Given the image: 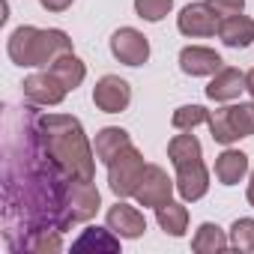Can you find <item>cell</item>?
Listing matches in <instances>:
<instances>
[{
  "label": "cell",
  "instance_id": "obj_29",
  "mask_svg": "<svg viewBox=\"0 0 254 254\" xmlns=\"http://www.w3.org/2000/svg\"><path fill=\"white\" fill-rule=\"evenodd\" d=\"M245 93L254 99V69H248V72H245Z\"/></svg>",
  "mask_w": 254,
  "mask_h": 254
},
{
  "label": "cell",
  "instance_id": "obj_3",
  "mask_svg": "<svg viewBox=\"0 0 254 254\" xmlns=\"http://www.w3.org/2000/svg\"><path fill=\"white\" fill-rule=\"evenodd\" d=\"M144 171H147V165H144L141 150L135 144H129L123 153H117L108 162V186H111V191L117 197H135Z\"/></svg>",
  "mask_w": 254,
  "mask_h": 254
},
{
  "label": "cell",
  "instance_id": "obj_10",
  "mask_svg": "<svg viewBox=\"0 0 254 254\" xmlns=\"http://www.w3.org/2000/svg\"><path fill=\"white\" fill-rule=\"evenodd\" d=\"M108 227H111L120 239H138V236H144V230H147V218H144L141 209H135V206H129V203L117 200V203L108 209Z\"/></svg>",
  "mask_w": 254,
  "mask_h": 254
},
{
  "label": "cell",
  "instance_id": "obj_26",
  "mask_svg": "<svg viewBox=\"0 0 254 254\" xmlns=\"http://www.w3.org/2000/svg\"><path fill=\"white\" fill-rule=\"evenodd\" d=\"M174 9V0H135V12H138V18H144V21H162L168 12Z\"/></svg>",
  "mask_w": 254,
  "mask_h": 254
},
{
  "label": "cell",
  "instance_id": "obj_13",
  "mask_svg": "<svg viewBox=\"0 0 254 254\" xmlns=\"http://www.w3.org/2000/svg\"><path fill=\"white\" fill-rule=\"evenodd\" d=\"M245 90V72L233 69V66H221L212 81L206 84V99L212 102H233L239 99V93Z\"/></svg>",
  "mask_w": 254,
  "mask_h": 254
},
{
  "label": "cell",
  "instance_id": "obj_14",
  "mask_svg": "<svg viewBox=\"0 0 254 254\" xmlns=\"http://www.w3.org/2000/svg\"><path fill=\"white\" fill-rule=\"evenodd\" d=\"M218 39L227 48H248L254 42V18L248 15H227L218 21Z\"/></svg>",
  "mask_w": 254,
  "mask_h": 254
},
{
  "label": "cell",
  "instance_id": "obj_18",
  "mask_svg": "<svg viewBox=\"0 0 254 254\" xmlns=\"http://www.w3.org/2000/svg\"><path fill=\"white\" fill-rule=\"evenodd\" d=\"M224 248H230V236L212 221H203L191 236V251H197V254H218Z\"/></svg>",
  "mask_w": 254,
  "mask_h": 254
},
{
  "label": "cell",
  "instance_id": "obj_25",
  "mask_svg": "<svg viewBox=\"0 0 254 254\" xmlns=\"http://www.w3.org/2000/svg\"><path fill=\"white\" fill-rule=\"evenodd\" d=\"M230 248L254 251V218H236L230 224Z\"/></svg>",
  "mask_w": 254,
  "mask_h": 254
},
{
  "label": "cell",
  "instance_id": "obj_16",
  "mask_svg": "<svg viewBox=\"0 0 254 254\" xmlns=\"http://www.w3.org/2000/svg\"><path fill=\"white\" fill-rule=\"evenodd\" d=\"M248 174V156L242 150H224L215 159V180L221 186H236Z\"/></svg>",
  "mask_w": 254,
  "mask_h": 254
},
{
  "label": "cell",
  "instance_id": "obj_1",
  "mask_svg": "<svg viewBox=\"0 0 254 254\" xmlns=\"http://www.w3.org/2000/svg\"><path fill=\"white\" fill-rule=\"evenodd\" d=\"M36 135L45 153L69 180H93L96 171V150L90 147L81 120L69 114H42L33 120Z\"/></svg>",
  "mask_w": 254,
  "mask_h": 254
},
{
  "label": "cell",
  "instance_id": "obj_5",
  "mask_svg": "<svg viewBox=\"0 0 254 254\" xmlns=\"http://www.w3.org/2000/svg\"><path fill=\"white\" fill-rule=\"evenodd\" d=\"M111 54L126 66H144L150 60V39L135 27H120L111 36Z\"/></svg>",
  "mask_w": 254,
  "mask_h": 254
},
{
  "label": "cell",
  "instance_id": "obj_24",
  "mask_svg": "<svg viewBox=\"0 0 254 254\" xmlns=\"http://www.w3.org/2000/svg\"><path fill=\"white\" fill-rule=\"evenodd\" d=\"M230 123L239 138H251L254 135V102H239V105H227Z\"/></svg>",
  "mask_w": 254,
  "mask_h": 254
},
{
  "label": "cell",
  "instance_id": "obj_30",
  "mask_svg": "<svg viewBox=\"0 0 254 254\" xmlns=\"http://www.w3.org/2000/svg\"><path fill=\"white\" fill-rule=\"evenodd\" d=\"M245 197H248V203L254 206V174L248 177V191H245Z\"/></svg>",
  "mask_w": 254,
  "mask_h": 254
},
{
  "label": "cell",
  "instance_id": "obj_22",
  "mask_svg": "<svg viewBox=\"0 0 254 254\" xmlns=\"http://www.w3.org/2000/svg\"><path fill=\"white\" fill-rule=\"evenodd\" d=\"M206 120H209V111H206L203 105H183V108H177L174 117H171V123H174L177 132H194L197 126L206 123Z\"/></svg>",
  "mask_w": 254,
  "mask_h": 254
},
{
  "label": "cell",
  "instance_id": "obj_21",
  "mask_svg": "<svg viewBox=\"0 0 254 254\" xmlns=\"http://www.w3.org/2000/svg\"><path fill=\"white\" fill-rule=\"evenodd\" d=\"M72 248L75 251H87V248H102V251H120V236L108 227V230H102V227H87L75 242H72Z\"/></svg>",
  "mask_w": 254,
  "mask_h": 254
},
{
  "label": "cell",
  "instance_id": "obj_12",
  "mask_svg": "<svg viewBox=\"0 0 254 254\" xmlns=\"http://www.w3.org/2000/svg\"><path fill=\"white\" fill-rule=\"evenodd\" d=\"M66 87L51 75V72H36L30 78H24V96L33 102V105H45V108H54L66 99Z\"/></svg>",
  "mask_w": 254,
  "mask_h": 254
},
{
  "label": "cell",
  "instance_id": "obj_15",
  "mask_svg": "<svg viewBox=\"0 0 254 254\" xmlns=\"http://www.w3.org/2000/svg\"><path fill=\"white\" fill-rule=\"evenodd\" d=\"M48 72H51V75L66 87V90L81 87V84H84V78H87V66H84V60H81V57H75V51L60 54V57L48 66Z\"/></svg>",
  "mask_w": 254,
  "mask_h": 254
},
{
  "label": "cell",
  "instance_id": "obj_20",
  "mask_svg": "<svg viewBox=\"0 0 254 254\" xmlns=\"http://www.w3.org/2000/svg\"><path fill=\"white\" fill-rule=\"evenodd\" d=\"M168 159L171 165H186V162H194V159H203V150H200V141L191 135V132H183V135H174L171 144H168Z\"/></svg>",
  "mask_w": 254,
  "mask_h": 254
},
{
  "label": "cell",
  "instance_id": "obj_6",
  "mask_svg": "<svg viewBox=\"0 0 254 254\" xmlns=\"http://www.w3.org/2000/svg\"><path fill=\"white\" fill-rule=\"evenodd\" d=\"M174 189H177V180H171L165 168L147 165V171H144V177H141V186H138V191H135V200H138L141 206H153V209H156V206H162V203L171 200Z\"/></svg>",
  "mask_w": 254,
  "mask_h": 254
},
{
  "label": "cell",
  "instance_id": "obj_23",
  "mask_svg": "<svg viewBox=\"0 0 254 254\" xmlns=\"http://www.w3.org/2000/svg\"><path fill=\"white\" fill-rule=\"evenodd\" d=\"M209 132H212V141H218V144H224V147H230L233 141H239V135H236V129H233V123H230V114H227V108H215L212 114H209Z\"/></svg>",
  "mask_w": 254,
  "mask_h": 254
},
{
  "label": "cell",
  "instance_id": "obj_11",
  "mask_svg": "<svg viewBox=\"0 0 254 254\" xmlns=\"http://www.w3.org/2000/svg\"><path fill=\"white\" fill-rule=\"evenodd\" d=\"M224 66L221 54L206 48V45H189L180 51V69L191 78H206V75H215L218 69Z\"/></svg>",
  "mask_w": 254,
  "mask_h": 254
},
{
  "label": "cell",
  "instance_id": "obj_9",
  "mask_svg": "<svg viewBox=\"0 0 254 254\" xmlns=\"http://www.w3.org/2000/svg\"><path fill=\"white\" fill-rule=\"evenodd\" d=\"M177 191L183 200H191V203L209 191V171H206L203 159L177 165Z\"/></svg>",
  "mask_w": 254,
  "mask_h": 254
},
{
  "label": "cell",
  "instance_id": "obj_17",
  "mask_svg": "<svg viewBox=\"0 0 254 254\" xmlns=\"http://www.w3.org/2000/svg\"><path fill=\"white\" fill-rule=\"evenodd\" d=\"M132 144V138H129V132L126 129H120V126H108V129H102L99 135H96V144H93V150H96V159L99 162H111L117 153H123L126 147Z\"/></svg>",
  "mask_w": 254,
  "mask_h": 254
},
{
  "label": "cell",
  "instance_id": "obj_19",
  "mask_svg": "<svg viewBox=\"0 0 254 254\" xmlns=\"http://www.w3.org/2000/svg\"><path fill=\"white\" fill-rule=\"evenodd\" d=\"M156 221L168 236H183L189 230V209L177 200H168V203L156 206Z\"/></svg>",
  "mask_w": 254,
  "mask_h": 254
},
{
  "label": "cell",
  "instance_id": "obj_28",
  "mask_svg": "<svg viewBox=\"0 0 254 254\" xmlns=\"http://www.w3.org/2000/svg\"><path fill=\"white\" fill-rule=\"evenodd\" d=\"M42 3V9H48V12H66L75 0H39Z\"/></svg>",
  "mask_w": 254,
  "mask_h": 254
},
{
  "label": "cell",
  "instance_id": "obj_8",
  "mask_svg": "<svg viewBox=\"0 0 254 254\" xmlns=\"http://www.w3.org/2000/svg\"><path fill=\"white\" fill-rule=\"evenodd\" d=\"M129 102H132V87L120 75H105L93 87V105L105 114H120L129 108Z\"/></svg>",
  "mask_w": 254,
  "mask_h": 254
},
{
  "label": "cell",
  "instance_id": "obj_27",
  "mask_svg": "<svg viewBox=\"0 0 254 254\" xmlns=\"http://www.w3.org/2000/svg\"><path fill=\"white\" fill-rule=\"evenodd\" d=\"M206 3L215 9L218 18H227V15H239L245 9V0H206Z\"/></svg>",
  "mask_w": 254,
  "mask_h": 254
},
{
  "label": "cell",
  "instance_id": "obj_2",
  "mask_svg": "<svg viewBox=\"0 0 254 254\" xmlns=\"http://www.w3.org/2000/svg\"><path fill=\"white\" fill-rule=\"evenodd\" d=\"M6 51H9V60L15 66H27V69H36V66H51L60 54H69L72 51V39L69 33L51 27V30H42V27H15L9 33V42H6Z\"/></svg>",
  "mask_w": 254,
  "mask_h": 254
},
{
  "label": "cell",
  "instance_id": "obj_4",
  "mask_svg": "<svg viewBox=\"0 0 254 254\" xmlns=\"http://www.w3.org/2000/svg\"><path fill=\"white\" fill-rule=\"evenodd\" d=\"M102 206V194L93 186V180H72L69 183V197H66V215L69 224L90 221Z\"/></svg>",
  "mask_w": 254,
  "mask_h": 254
},
{
  "label": "cell",
  "instance_id": "obj_7",
  "mask_svg": "<svg viewBox=\"0 0 254 254\" xmlns=\"http://www.w3.org/2000/svg\"><path fill=\"white\" fill-rule=\"evenodd\" d=\"M218 15H215V9L206 3H189V6H183V12H180V18H177V27H180V33L183 36H191V39H206V36H215L218 33Z\"/></svg>",
  "mask_w": 254,
  "mask_h": 254
}]
</instances>
